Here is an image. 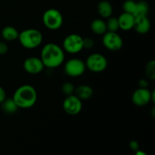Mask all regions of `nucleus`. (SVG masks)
<instances>
[{
  "mask_svg": "<svg viewBox=\"0 0 155 155\" xmlns=\"http://www.w3.org/2000/svg\"><path fill=\"white\" fill-rule=\"evenodd\" d=\"M8 51V45L4 42H0V55H5Z\"/></svg>",
  "mask_w": 155,
  "mask_h": 155,
  "instance_id": "nucleus-25",
  "label": "nucleus"
},
{
  "mask_svg": "<svg viewBox=\"0 0 155 155\" xmlns=\"http://www.w3.org/2000/svg\"><path fill=\"white\" fill-rule=\"evenodd\" d=\"M62 48L65 52L69 54H78L83 49V38L77 33L68 35L64 39Z\"/></svg>",
  "mask_w": 155,
  "mask_h": 155,
  "instance_id": "nucleus-6",
  "label": "nucleus"
},
{
  "mask_svg": "<svg viewBox=\"0 0 155 155\" xmlns=\"http://www.w3.org/2000/svg\"><path fill=\"white\" fill-rule=\"evenodd\" d=\"M133 29L139 34H145L151 30V21L148 16L135 17Z\"/></svg>",
  "mask_w": 155,
  "mask_h": 155,
  "instance_id": "nucleus-12",
  "label": "nucleus"
},
{
  "mask_svg": "<svg viewBox=\"0 0 155 155\" xmlns=\"http://www.w3.org/2000/svg\"><path fill=\"white\" fill-rule=\"evenodd\" d=\"M20 44L26 49H35L42 44L43 36L42 33L37 29H25L18 36Z\"/></svg>",
  "mask_w": 155,
  "mask_h": 155,
  "instance_id": "nucleus-3",
  "label": "nucleus"
},
{
  "mask_svg": "<svg viewBox=\"0 0 155 155\" xmlns=\"http://www.w3.org/2000/svg\"><path fill=\"white\" fill-rule=\"evenodd\" d=\"M102 43L104 48L111 51H119L124 45L122 37L117 32L107 31L102 35Z\"/></svg>",
  "mask_w": 155,
  "mask_h": 155,
  "instance_id": "nucleus-9",
  "label": "nucleus"
},
{
  "mask_svg": "<svg viewBox=\"0 0 155 155\" xmlns=\"http://www.w3.org/2000/svg\"><path fill=\"white\" fill-rule=\"evenodd\" d=\"M139 88H148V82L145 79H141L139 81Z\"/></svg>",
  "mask_w": 155,
  "mask_h": 155,
  "instance_id": "nucleus-28",
  "label": "nucleus"
},
{
  "mask_svg": "<svg viewBox=\"0 0 155 155\" xmlns=\"http://www.w3.org/2000/svg\"><path fill=\"white\" fill-rule=\"evenodd\" d=\"M12 98L18 108L29 109L36 103L37 92L33 86L24 84L15 90Z\"/></svg>",
  "mask_w": 155,
  "mask_h": 155,
  "instance_id": "nucleus-2",
  "label": "nucleus"
},
{
  "mask_svg": "<svg viewBox=\"0 0 155 155\" xmlns=\"http://www.w3.org/2000/svg\"><path fill=\"white\" fill-rule=\"evenodd\" d=\"M94 45H95V42L92 38L87 37L83 39V48L91 49V48H93Z\"/></svg>",
  "mask_w": 155,
  "mask_h": 155,
  "instance_id": "nucleus-24",
  "label": "nucleus"
},
{
  "mask_svg": "<svg viewBox=\"0 0 155 155\" xmlns=\"http://www.w3.org/2000/svg\"><path fill=\"white\" fill-rule=\"evenodd\" d=\"M86 69L95 74L101 73L106 70L108 64L107 58L100 53H93L89 54L86 58Z\"/></svg>",
  "mask_w": 155,
  "mask_h": 155,
  "instance_id": "nucleus-5",
  "label": "nucleus"
},
{
  "mask_svg": "<svg viewBox=\"0 0 155 155\" xmlns=\"http://www.w3.org/2000/svg\"><path fill=\"white\" fill-rule=\"evenodd\" d=\"M63 22V15L58 9H47L42 15V23L44 26L52 31L59 30L61 27Z\"/></svg>",
  "mask_w": 155,
  "mask_h": 155,
  "instance_id": "nucleus-4",
  "label": "nucleus"
},
{
  "mask_svg": "<svg viewBox=\"0 0 155 155\" xmlns=\"http://www.w3.org/2000/svg\"><path fill=\"white\" fill-rule=\"evenodd\" d=\"M97 11H98V15L101 18L107 19L110 16H112V14H113V6L108 1L103 0V1H101L98 4Z\"/></svg>",
  "mask_w": 155,
  "mask_h": 155,
  "instance_id": "nucleus-14",
  "label": "nucleus"
},
{
  "mask_svg": "<svg viewBox=\"0 0 155 155\" xmlns=\"http://www.w3.org/2000/svg\"><path fill=\"white\" fill-rule=\"evenodd\" d=\"M0 37H1V35H0Z\"/></svg>",
  "mask_w": 155,
  "mask_h": 155,
  "instance_id": "nucleus-30",
  "label": "nucleus"
},
{
  "mask_svg": "<svg viewBox=\"0 0 155 155\" xmlns=\"http://www.w3.org/2000/svg\"><path fill=\"white\" fill-rule=\"evenodd\" d=\"M134 155H148L145 151H141V150H138V151H135V154Z\"/></svg>",
  "mask_w": 155,
  "mask_h": 155,
  "instance_id": "nucleus-29",
  "label": "nucleus"
},
{
  "mask_svg": "<svg viewBox=\"0 0 155 155\" xmlns=\"http://www.w3.org/2000/svg\"><path fill=\"white\" fill-rule=\"evenodd\" d=\"M106 26H107V31L117 32L118 30H120L118 19L115 17L110 16V18H107Z\"/></svg>",
  "mask_w": 155,
  "mask_h": 155,
  "instance_id": "nucleus-20",
  "label": "nucleus"
},
{
  "mask_svg": "<svg viewBox=\"0 0 155 155\" xmlns=\"http://www.w3.org/2000/svg\"><path fill=\"white\" fill-rule=\"evenodd\" d=\"M132 101L139 107L145 106L151 101L154 102V91H151L148 88H139L132 95Z\"/></svg>",
  "mask_w": 155,
  "mask_h": 155,
  "instance_id": "nucleus-8",
  "label": "nucleus"
},
{
  "mask_svg": "<svg viewBox=\"0 0 155 155\" xmlns=\"http://www.w3.org/2000/svg\"><path fill=\"white\" fill-rule=\"evenodd\" d=\"M61 91L62 92H63V94H64L66 96H68V95H73V94L74 93L75 87H74V86L71 83H70V82H66V83H64L62 85Z\"/></svg>",
  "mask_w": 155,
  "mask_h": 155,
  "instance_id": "nucleus-23",
  "label": "nucleus"
},
{
  "mask_svg": "<svg viewBox=\"0 0 155 155\" xmlns=\"http://www.w3.org/2000/svg\"><path fill=\"white\" fill-rule=\"evenodd\" d=\"M86 70L85 61L80 58H73L67 61L64 66L66 75L71 77H79L83 75Z\"/></svg>",
  "mask_w": 155,
  "mask_h": 155,
  "instance_id": "nucleus-7",
  "label": "nucleus"
},
{
  "mask_svg": "<svg viewBox=\"0 0 155 155\" xmlns=\"http://www.w3.org/2000/svg\"><path fill=\"white\" fill-rule=\"evenodd\" d=\"M129 147L131 150H133V151H136L139 149V144L137 141L136 140H132L130 141V143H129Z\"/></svg>",
  "mask_w": 155,
  "mask_h": 155,
  "instance_id": "nucleus-26",
  "label": "nucleus"
},
{
  "mask_svg": "<svg viewBox=\"0 0 155 155\" xmlns=\"http://www.w3.org/2000/svg\"><path fill=\"white\" fill-rule=\"evenodd\" d=\"M64 110L71 116H76L81 112L83 109V102L82 100L74 94L71 95H68L64 99L62 104Z\"/></svg>",
  "mask_w": 155,
  "mask_h": 155,
  "instance_id": "nucleus-10",
  "label": "nucleus"
},
{
  "mask_svg": "<svg viewBox=\"0 0 155 155\" xmlns=\"http://www.w3.org/2000/svg\"><path fill=\"white\" fill-rule=\"evenodd\" d=\"M136 8V2L135 1H133V0H126V1L123 3V11H124V12H126V13L132 14V15H134Z\"/></svg>",
  "mask_w": 155,
  "mask_h": 155,
  "instance_id": "nucleus-21",
  "label": "nucleus"
},
{
  "mask_svg": "<svg viewBox=\"0 0 155 155\" xmlns=\"http://www.w3.org/2000/svg\"><path fill=\"white\" fill-rule=\"evenodd\" d=\"M1 105L3 111L8 114H13L19 109L12 98H5V100L1 104Z\"/></svg>",
  "mask_w": 155,
  "mask_h": 155,
  "instance_id": "nucleus-18",
  "label": "nucleus"
},
{
  "mask_svg": "<svg viewBox=\"0 0 155 155\" xmlns=\"http://www.w3.org/2000/svg\"><path fill=\"white\" fill-rule=\"evenodd\" d=\"M145 75L148 79L151 80H154L155 79V61L151 60V61L147 64L145 67Z\"/></svg>",
  "mask_w": 155,
  "mask_h": 155,
  "instance_id": "nucleus-22",
  "label": "nucleus"
},
{
  "mask_svg": "<svg viewBox=\"0 0 155 155\" xmlns=\"http://www.w3.org/2000/svg\"><path fill=\"white\" fill-rule=\"evenodd\" d=\"M90 27L92 31L95 34L98 35V36H101V35L102 36L107 32L106 22L101 18H97V19L93 20L91 23Z\"/></svg>",
  "mask_w": 155,
  "mask_h": 155,
  "instance_id": "nucleus-17",
  "label": "nucleus"
},
{
  "mask_svg": "<svg viewBox=\"0 0 155 155\" xmlns=\"http://www.w3.org/2000/svg\"><path fill=\"white\" fill-rule=\"evenodd\" d=\"M119 27L124 31H130L133 29L135 22V16L132 14L123 12L117 18Z\"/></svg>",
  "mask_w": 155,
  "mask_h": 155,
  "instance_id": "nucleus-13",
  "label": "nucleus"
},
{
  "mask_svg": "<svg viewBox=\"0 0 155 155\" xmlns=\"http://www.w3.org/2000/svg\"><path fill=\"white\" fill-rule=\"evenodd\" d=\"M24 69L27 74L31 75H36L43 71L45 66L42 63L40 58L31 56L28 57L24 60L23 64Z\"/></svg>",
  "mask_w": 155,
  "mask_h": 155,
  "instance_id": "nucleus-11",
  "label": "nucleus"
},
{
  "mask_svg": "<svg viewBox=\"0 0 155 155\" xmlns=\"http://www.w3.org/2000/svg\"><path fill=\"white\" fill-rule=\"evenodd\" d=\"M40 59L45 68L54 69L60 67L64 61V51L57 44L49 42L42 47Z\"/></svg>",
  "mask_w": 155,
  "mask_h": 155,
  "instance_id": "nucleus-1",
  "label": "nucleus"
},
{
  "mask_svg": "<svg viewBox=\"0 0 155 155\" xmlns=\"http://www.w3.org/2000/svg\"><path fill=\"white\" fill-rule=\"evenodd\" d=\"M0 35L5 41L13 42L18 39L19 32L15 27H12V26H6L2 30Z\"/></svg>",
  "mask_w": 155,
  "mask_h": 155,
  "instance_id": "nucleus-15",
  "label": "nucleus"
},
{
  "mask_svg": "<svg viewBox=\"0 0 155 155\" xmlns=\"http://www.w3.org/2000/svg\"><path fill=\"white\" fill-rule=\"evenodd\" d=\"M74 92H75L74 95L83 101V100H88L92 98L93 95V89L89 85H81L75 89Z\"/></svg>",
  "mask_w": 155,
  "mask_h": 155,
  "instance_id": "nucleus-16",
  "label": "nucleus"
},
{
  "mask_svg": "<svg viewBox=\"0 0 155 155\" xmlns=\"http://www.w3.org/2000/svg\"><path fill=\"white\" fill-rule=\"evenodd\" d=\"M149 12V5L145 1H139L136 2V8L134 16H148Z\"/></svg>",
  "mask_w": 155,
  "mask_h": 155,
  "instance_id": "nucleus-19",
  "label": "nucleus"
},
{
  "mask_svg": "<svg viewBox=\"0 0 155 155\" xmlns=\"http://www.w3.org/2000/svg\"><path fill=\"white\" fill-rule=\"evenodd\" d=\"M6 98V92L5 89L0 86V104L5 100Z\"/></svg>",
  "mask_w": 155,
  "mask_h": 155,
  "instance_id": "nucleus-27",
  "label": "nucleus"
}]
</instances>
